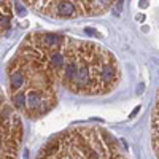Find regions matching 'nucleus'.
<instances>
[{"mask_svg": "<svg viewBox=\"0 0 159 159\" xmlns=\"http://www.w3.org/2000/svg\"><path fill=\"white\" fill-rule=\"evenodd\" d=\"M38 38L59 84L72 94L103 96L119 84L118 59L105 46L51 32H38Z\"/></svg>", "mask_w": 159, "mask_h": 159, "instance_id": "obj_1", "label": "nucleus"}, {"mask_svg": "<svg viewBox=\"0 0 159 159\" xmlns=\"http://www.w3.org/2000/svg\"><path fill=\"white\" fill-rule=\"evenodd\" d=\"M8 99L21 115L38 119L57 103L61 86L48 61L38 32L25 37L7 65Z\"/></svg>", "mask_w": 159, "mask_h": 159, "instance_id": "obj_2", "label": "nucleus"}, {"mask_svg": "<svg viewBox=\"0 0 159 159\" xmlns=\"http://www.w3.org/2000/svg\"><path fill=\"white\" fill-rule=\"evenodd\" d=\"M37 159H127L123 147L103 127L75 126L51 139Z\"/></svg>", "mask_w": 159, "mask_h": 159, "instance_id": "obj_3", "label": "nucleus"}, {"mask_svg": "<svg viewBox=\"0 0 159 159\" xmlns=\"http://www.w3.org/2000/svg\"><path fill=\"white\" fill-rule=\"evenodd\" d=\"M38 15L52 19H76L105 15L118 0H21Z\"/></svg>", "mask_w": 159, "mask_h": 159, "instance_id": "obj_4", "label": "nucleus"}, {"mask_svg": "<svg viewBox=\"0 0 159 159\" xmlns=\"http://www.w3.org/2000/svg\"><path fill=\"white\" fill-rule=\"evenodd\" d=\"M22 140L19 111L2 94V159H18Z\"/></svg>", "mask_w": 159, "mask_h": 159, "instance_id": "obj_5", "label": "nucleus"}, {"mask_svg": "<svg viewBox=\"0 0 159 159\" xmlns=\"http://www.w3.org/2000/svg\"><path fill=\"white\" fill-rule=\"evenodd\" d=\"M151 147L156 157L159 159V89L156 94V103L151 115Z\"/></svg>", "mask_w": 159, "mask_h": 159, "instance_id": "obj_6", "label": "nucleus"}, {"mask_svg": "<svg viewBox=\"0 0 159 159\" xmlns=\"http://www.w3.org/2000/svg\"><path fill=\"white\" fill-rule=\"evenodd\" d=\"M11 0H2V34L7 32L8 25H10V19H11Z\"/></svg>", "mask_w": 159, "mask_h": 159, "instance_id": "obj_7", "label": "nucleus"}]
</instances>
